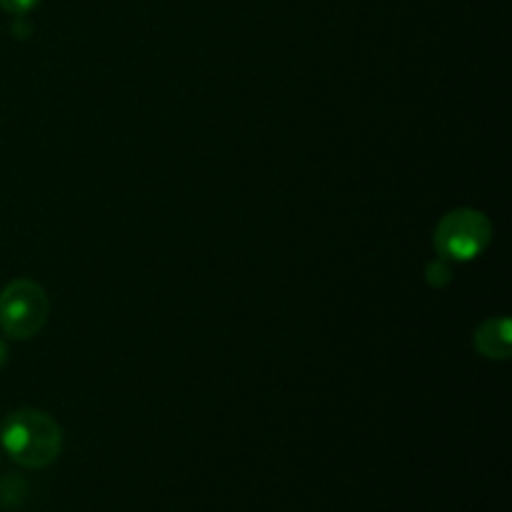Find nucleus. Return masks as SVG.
Masks as SVG:
<instances>
[{
  "instance_id": "3",
  "label": "nucleus",
  "mask_w": 512,
  "mask_h": 512,
  "mask_svg": "<svg viewBox=\"0 0 512 512\" xmlns=\"http://www.w3.org/2000/svg\"><path fill=\"white\" fill-rule=\"evenodd\" d=\"M50 300L33 280H13L0 293V330L13 340H30L45 328Z\"/></svg>"
},
{
  "instance_id": "2",
  "label": "nucleus",
  "mask_w": 512,
  "mask_h": 512,
  "mask_svg": "<svg viewBox=\"0 0 512 512\" xmlns=\"http://www.w3.org/2000/svg\"><path fill=\"white\" fill-rule=\"evenodd\" d=\"M493 240V223L488 215L473 208H460L443 215L433 233V245L440 258L468 263L475 260Z\"/></svg>"
},
{
  "instance_id": "1",
  "label": "nucleus",
  "mask_w": 512,
  "mask_h": 512,
  "mask_svg": "<svg viewBox=\"0 0 512 512\" xmlns=\"http://www.w3.org/2000/svg\"><path fill=\"white\" fill-rule=\"evenodd\" d=\"M0 443L18 465L43 470L58 460L60 450H63V430L43 410L23 408L3 420Z\"/></svg>"
},
{
  "instance_id": "5",
  "label": "nucleus",
  "mask_w": 512,
  "mask_h": 512,
  "mask_svg": "<svg viewBox=\"0 0 512 512\" xmlns=\"http://www.w3.org/2000/svg\"><path fill=\"white\" fill-rule=\"evenodd\" d=\"M38 3L40 0H0V8H3L5 13L25 15V13H30V10H33Z\"/></svg>"
},
{
  "instance_id": "6",
  "label": "nucleus",
  "mask_w": 512,
  "mask_h": 512,
  "mask_svg": "<svg viewBox=\"0 0 512 512\" xmlns=\"http://www.w3.org/2000/svg\"><path fill=\"white\" fill-rule=\"evenodd\" d=\"M428 283L433 285H445L450 283V270L445 263H433L428 265Z\"/></svg>"
},
{
  "instance_id": "7",
  "label": "nucleus",
  "mask_w": 512,
  "mask_h": 512,
  "mask_svg": "<svg viewBox=\"0 0 512 512\" xmlns=\"http://www.w3.org/2000/svg\"><path fill=\"white\" fill-rule=\"evenodd\" d=\"M5 360H8V345H5L3 340H0V368H3V365H5Z\"/></svg>"
},
{
  "instance_id": "4",
  "label": "nucleus",
  "mask_w": 512,
  "mask_h": 512,
  "mask_svg": "<svg viewBox=\"0 0 512 512\" xmlns=\"http://www.w3.org/2000/svg\"><path fill=\"white\" fill-rule=\"evenodd\" d=\"M475 348L483 358L508 360L512 353V325L508 318H490L475 330Z\"/></svg>"
}]
</instances>
